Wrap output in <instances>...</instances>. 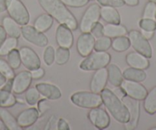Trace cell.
<instances>
[{
	"label": "cell",
	"instance_id": "obj_1",
	"mask_svg": "<svg viewBox=\"0 0 156 130\" xmlns=\"http://www.w3.org/2000/svg\"><path fill=\"white\" fill-rule=\"evenodd\" d=\"M41 8L59 24L66 25L72 31L77 28L76 18L61 0H37Z\"/></svg>",
	"mask_w": 156,
	"mask_h": 130
},
{
	"label": "cell",
	"instance_id": "obj_2",
	"mask_svg": "<svg viewBox=\"0 0 156 130\" xmlns=\"http://www.w3.org/2000/svg\"><path fill=\"white\" fill-rule=\"evenodd\" d=\"M100 95L103 104L113 119L119 123H126L129 119V113L122 99L108 88H104Z\"/></svg>",
	"mask_w": 156,
	"mask_h": 130
},
{
	"label": "cell",
	"instance_id": "obj_3",
	"mask_svg": "<svg viewBox=\"0 0 156 130\" xmlns=\"http://www.w3.org/2000/svg\"><path fill=\"white\" fill-rule=\"evenodd\" d=\"M111 61V55L106 51H96L85 57L80 63V68L85 71H93L106 68Z\"/></svg>",
	"mask_w": 156,
	"mask_h": 130
},
{
	"label": "cell",
	"instance_id": "obj_4",
	"mask_svg": "<svg viewBox=\"0 0 156 130\" xmlns=\"http://www.w3.org/2000/svg\"><path fill=\"white\" fill-rule=\"evenodd\" d=\"M70 101L80 108L93 109L103 104L101 95L90 91H78L70 96Z\"/></svg>",
	"mask_w": 156,
	"mask_h": 130
},
{
	"label": "cell",
	"instance_id": "obj_5",
	"mask_svg": "<svg viewBox=\"0 0 156 130\" xmlns=\"http://www.w3.org/2000/svg\"><path fill=\"white\" fill-rule=\"evenodd\" d=\"M9 16L19 25H28L30 21V14L21 0H9L7 9Z\"/></svg>",
	"mask_w": 156,
	"mask_h": 130
},
{
	"label": "cell",
	"instance_id": "obj_6",
	"mask_svg": "<svg viewBox=\"0 0 156 130\" xmlns=\"http://www.w3.org/2000/svg\"><path fill=\"white\" fill-rule=\"evenodd\" d=\"M130 44L136 52L142 54L148 58L152 57V48L148 39L142 35L141 31L132 30L128 33Z\"/></svg>",
	"mask_w": 156,
	"mask_h": 130
},
{
	"label": "cell",
	"instance_id": "obj_7",
	"mask_svg": "<svg viewBox=\"0 0 156 130\" xmlns=\"http://www.w3.org/2000/svg\"><path fill=\"white\" fill-rule=\"evenodd\" d=\"M100 8L99 4H91L83 13L80 19L79 28L81 32H90L92 27L100 19Z\"/></svg>",
	"mask_w": 156,
	"mask_h": 130
},
{
	"label": "cell",
	"instance_id": "obj_8",
	"mask_svg": "<svg viewBox=\"0 0 156 130\" xmlns=\"http://www.w3.org/2000/svg\"><path fill=\"white\" fill-rule=\"evenodd\" d=\"M122 102L125 104L129 113V119L125 124L126 129L133 130L137 127L140 116V104L139 100L131 98L129 96L124 95L121 98Z\"/></svg>",
	"mask_w": 156,
	"mask_h": 130
},
{
	"label": "cell",
	"instance_id": "obj_9",
	"mask_svg": "<svg viewBox=\"0 0 156 130\" xmlns=\"http://www.w3.org/2000/svg\"><path fill=\"white\" fill-rule=\"evenodd\" d=\"M21 33L22 37L37 47H46L48 43L47 36L43 32L36 29L34 26L29 25H22Z\"/></svg>",
	"mask_w": 156,
	"mask_h": 130
},
{
	"label": "cell",
	"instance_id": "obj_10",
	"mask_svg": "<svg viewBox=\"0 0 156 130\" xmlns=\"http://www.w3.org/2000/svg\"><path fill=\"white\" fill-rule=\"evenodd\" d=\"M119 87L122 90L126 95L137 100H144L148 91L146 88L141 84L140 82L124 79Z\"/></svg>",
	"mask_w": 156,
	"mask_h": 130
},
{
	"label": "cell",
	"instance_id": "obj_11",
	"mask_svg": "<svg viewBox=\"0 0 156 130\" xmlns=\"http://www.w3.org/2000/svg\"><path fill=\"white\" fill-rule=\"evenodd\" d=\"M19 51L22 64L28 71H32L41 67V60L33 49L27 46H24Z\"/></svg>",
	"mask_w": 156,
	"mask_h": 130
},
{
	"label": "cell",
	"instance_id": "obj_12",
	"mask_svg": "<svg viewBox=\"0 0 156 130\" xmlns=\"http://www.w3.org/2000/svg\"><path fill=\"white\" fill-rule=\"evenodd\" d=\"M88 119L98 129L106 128L110 124V117L107 112L100 107L90 109L88 113Z\"/></svg>",
	"mask_w": 156,
	"mask_h": 130
},
{
	"label": "cell",
	"instance_id": "obj_13",
	"mask_svg": "<svg viewBox=\"0 0 156 130\" xmlns=\"http://www.w3.org/2000/svg\"><path fill=\"white\" fill-rule=\"evenodd\" d=\"M31 81H32V77L30 71H21L12 79V91L13 93L17 95L23 93L30 87Z\"/></svg>",
	"mask_w": 156,
	"mask_h": 130
},
{
	"label": "cell",
	"instance_id": "obj_14",
	"mask_svg": "<svg viewBox=\"0 0 156 130\" xmlns=\"http://www.w3.org/2000/svg\"><path fill=\"white\" fill-rule=\"evenodd\" d=\"M96 38L90 34V32H82L78 37L76 41V49L78 53L82 57L88 56L94 50Z\"/></svg>",
	"mask_w": 156,
	"mask_h": 130
},
{
	"label": "cell",
	"instance_id": "obj_15",
	"mask_svg": "<svg viewBox=\"0 0 156 130\" xmlns=\"http://www.w3.org/2000/svg\"><path fill=\"white\" fill-rule=\"evenodd\" d=\"M55 39L59 47L70 49L73 44L72 30L66 25L59 24L55 32Z\"/></svg>",
	"mask_w": 156,
	"mask_h": 130
},
{
	"label": "cell",
	"instance_id": "obj_16",
	"mask_svg": "<svg viewBox=\"0 0 156 130\" xmlns=\"http://www.w3.org/2000/svg\"><path fill=\"white\" fill-rule=\"evenodd\" d=\"M108 82V71L106 68H101L95 71L90 83V91L97 93H100L106 87Z\"/></svg>",
	"mask_w": 156,
	"mask_h": 130
},
{
	"label": "cell",
	"instance_id": "obj_17",
	"mask_svg": "<svg viewBox=\"0 0 156 130\" xmlns=\"http://www.w3.org/2000/svg\"><path fill=\"white\" fill-rule=\"evenodd\" d=\"M40 116L39 112L35 107H31L21 112L17 116V122L21 128H28L37 122Z\"/></svg>",
	"mask_w": 156,
	"mask_h": 130
},
{
	"label": "cell",
	"instance_id": "obj_18",
	"mask_svg": "<svg viewBox=\"0 0 156 130\" xmlns=\"http://www.w3.org/2000/svg\"><path fill=\"white\" fill-rule=\"evenodd\" d=\"M35 87L41 96L51 100H56L62 97V93L58 86L49 83H38Z\"/></svg>",
	"mask_w": 156,
	"mask_h": 130
},
{
	"label": "cell",
	"instance_id": "obj_19",
	"mask_svg": "<svg viewBox=\"0 0 156 130\" xmlns=\"http://www.w3.org/2000/svg\"><path fill=\"white\" fill-rule=\"evenodd\" d=\"M127 64L131 68L141 70H146L149 68L148 58L139 52H130L126 57Z\"/></svg>",
	"mask_w": 156,
	"mask_h": 130
},
{
	"label": "cell",
	"instance_id": "obj_20",
	"mask_svg": "<svg viewBox=\"0 0 156 130\" xmlns=\"http://www.w3.org/2000/svg\"><path fill=\"white\" fill-rule=\"evenodd\" d=\"M2 27L5 29L7 35L9 37L19 38L22 35L21 29L22 25H19L16 21H15L10 16H5L2 19Z\"/></svg>",
	"mask_w": 156,
	"mask_h": 130
},
{
	"label": "cell",
	"instance_id": "obj_21",
	"mask_svg": "<svg viewBox=\"0 0 156 130\" xmlns=\"http://www.w3.org/2000/svg\"><path fill=\"white\" fill-rule=\"evenodd\" d=\"M128 34L126 28L124 25L119 24L108 23L103 27V35L110 38L117 37L125 36Z\"/></svg>",
	"mask_w": 156,
	"mask_h": 130
},
{
	"label": "cell",
	"instance_id": "obj_22",
	"mask_svg": "<svg viewBox=\"0 0 156 130\" xmlns=\"http://www.w3.org/2000/svg\"><path fill=\"white\" fill-rule=\"evenodd\" d=\"M108 81L111 85L115 87L120 86L122 80H124L123 74L120 68L115 64H110L107 66Z\"/></svg>",
	"mask_w": 156,
	"mask_h": 130
},
{
	"label": "cell",
	"instance_id": "obj_23",
	"mask_svg": "<svg viewBox=\"0 0 156 130\" xmlns=\"http://www.w3.org/2000/svg\"><path fill=\"white\" fill-rule=\"evenodd\" d=\"M100 18L107 23L119 24L121 17L116 9L111 6H103L100 8Z\"/></svg>",
	"mask_w": 156,
	"mask_h": 130
},
{
	"label": "cell",
	"instance_id": "obj_24",
	"mask_svg": "<svg viewBox=\"0 0 156 130\" xmlns=\"http://www.w3.org/2000/svg\"><path fill=\"white\" fill-rule=\"evenodd\" d=\"M0 118L3 121L9 130H18L21 128L18 124L17 119L8 110H6V108L0 107Z\"/></svg>",
	"mask_w": 156,
	"mask_h": 130
},
{
	"label": "cell",
	"instance_id": "obj_25",
	"mask_svg": "<svg viewBox=\"0 0 156 130\" xmlns=\"http://www.w3.org/2000/svg\"><path fill=\"white\" fill-rule=\"evenodd\" d=\"M54 19L48 13L41 14L34 20V27L41 32H45L51 28L53 25Z\"/></svg>",
	"mask_w": 156,
	"mask_h": 130
},
{
	"label": "cell",
	"instance_id": "obj_26",
	"mask_svg": "<svg viewBox=\"0 0 156 130\" xmlns=\"http://www.w3.org/2000/svg\"><path fill=\"white\" fill-rule=\"evenodd\" d=\"M124 79L133 81L142 82L146 79L147 74L144 70L137 69L134 68H128L122 71Z\"/></svg>",
	"mask_w": 156,
	"mask_h": 130
},
{
	"label": "cell",
	"instance_id": "obj_27",
	"mask_svg": "<svg viewBox=\"0 0 156 130\" xmlns=\"http://www.w3.org/2000/svg\"><path fill=\"white\" fill-rule=\"evenodd\" d=\"M144 109L150 115L156 113V86L147 93L144 99Z\"/></svg>",
	"mask_w": 156,
	"mask_h": 130
},
{
	"label": "cell",
	"instance_id": "obj_28",
	"mask_svg": "<svg viewBox=\"0 0 156 130\" xmlns=\"http://www.w3.org/2000/svg\"><path fill=\"white\" fill-rule=\"evenodd\" d=\"M16 97L12 91L2 88L0 89V107L9 108L16 105Z\"/></svg>",
	"mask_w": 156,
	"mask_h": 130
},
{
	"label": "cell",
	"instance_id": "obj_29",
	"mask_svg": "<svg viewBox=\"0 0 156 130\" xmlns=\"http://www.w3.org/2000/svg\"><path fill=\"white\" fill-rule=\"evenodd\" d=\"M131 44H130L129 39L128 37L125 36H120L117 37V38H113L112 40V44L111 47L115 51L117 52H123L128 50L130 47Z\"/></svg>",
	"mask_w": 156,
	"mask_h": 130
},
{
	"label": "cell",
	"instance_id": "obj_30",
	"mask_svg": "<svg viewBox=\"0 0 156 130\" xmlns=\"http://www.w3.org/2000/svg\"><path fill=\"white\" fill-rule=\"evenodd\" d=\"M18 46V38L13 37H9L4 41L2 45L0 46V56H7L10 51L16 48Z\"/></svg>",
	"mask_w": 156,
	"mask_h": 130
},
{
	"label": "cell",
	"instance_id": "obj_31",
	"mask_svg": "<svg viewBox=\"0 0 156 130\" xmlns=\"http://www.w3.org/2000/svg\"><path fill=\"white\" fill-rule=\"evenodd\" d=\"M70 50L65 47H58L55 51V62L58 65H64L70 59Z\"/></svg>",
	"mask_w": 156,
	"mask_h": 130
},
{
	"label": "cell",
	"instance_id": "obj_32",
	"mask_svg": "<svg viewBox=\"0 0 156 130\" xmlns=\"http://www.w3.org/2000/svg\"><path fill=\"white\" fill-rule=\"evenodd\" d=\"M40 93L36 87H29L25 94V102L29 106H34L40 100Z\"/></svg>",
	"mask_w": 156,
	"mask_h": 130
},
{
	"label": "cell",
	"instance_id": "obj_33",
	"mask_svg": "<svg viewBox=\"0 0 156 130\" xmlns=\"http://www.w3.org/2000/svg\"><path fill=\"white\" fill-rule=\"evenodd\" d=\"M112 40L109 37L105 35L97 38L94 44V51H106L111 47Z\"/></svg>",
	"mask_w": 156,
	"mask_h": 130
},
{
	"label": "cell",
	"instance_id": "obj_34",
	"mask_svg": "<svg viewBox=\"0 0 156 130\" xmlns=\"http://www.w3.org/2000/svg\"><path fill=\"white\" fill-rule=\"evenodd\" d=\"M7 61L9 64L10 66L14 70L18 69L22 64L21 57L19 51L17 49H14L7 54Z\"/></svg>",
	"mask_w": 156,
	"mask_h": 130
},
{
	"label": "cell",
	"instance_id": "obj_35",
	"mask_svg": "<svg viewBox=\"0 0 156 130\" xmlns=\"http://www.w3.org/2000/svg\"><path fill=\"white\" fill-rule=\"evenodd\" d=\"M0 73L5 77L7 80H12L16 76L14 69L12 68L8 61L0 58Z\"/></svg>",
	"mask_w": 156,
	"mask_h": 130
},
{
	"label": "cell",
	"instance_id": "obj_36",
	"mask_svg": "<svg viewBox=\"0 0 156 130\" xmlns=\"http://www.w3.org/2000/svg\"><path fill=\"white\" fill-rule=\"evenodd\" d=\"M142 18L156 20V3L150 2V1L147 2L144 8Z\"/></svg>",
	"mask_w": 156,
	"mask_h": 130
},
{
	"label": "cell",
	"instance_id": "obj_37",
	"mask_svg": "<svg viewBox=\"0 0 156 130\" xmlns=\"http://www.w3.org/2000/svg\"><path fill=\"white\" fill-rule=\"evenodd\" d=\"M55 50L52 46L49 45L45 47L44 51V54H43V60L45 63L46 65L51 66L55 62Z\"/></svg>",
	"mask_w": 156,
	"mask_h": 130
},
{
	"label": "cell",
	"instance_id": "obj_38",
	"mask_svg": "<svg viewBox=\"0 0 156 130\" xmlns=\"http://www.w3.org/2000/svg\"><path fill=\"white\" fill-rule=\"evenodd\" d=\"M139 25L142 30L154 31L156 30V20L142 18L139 22Z\"/></svg>",
	"mask_w": 156,
	"mask_h": 130
},
{
	"label": "cell",
	"instance_id": "obj_39",
	"mask_svg": "<svg viewBox=\"0 0 156 130\" xmlns=\"http://www.w3.org/2000/svg\"><path fill=\"white\" fill-rule=\"evenodd\" d=\"M97 2L103 6H111L120 8L125 5L123 0H97Z\"/></svg>",
	"mask_w": 156,
	"mask_h": 130
},
{
	"label": "cell",
	"instance_id": "obj_40",
	"mask_svg": "<svg viewBox=\"0 0 156 130\" xmlns=\"http://www.w3.org/2000/svg\"><path fill=\"white\" fill-rule=\"evenodd\" d=\"M67 6L72 8H81L88 4L90 0H61Z\"/></svg>",
	"mask_w": 156,
	"mask_h": 130
},
{
	"label": "cell",
	"instance_id": "obj_41",
	"mask_svg": "<svg viewBox=\"0 0 156 130\" xmlns=\"http://www.w3.org/2000/svg\"><path fill=\"white\" fill-rule=\"evenodd\" d=\"M103 27H104V25H103L99 22L94 24V26L92 27L90 30V34L96 39L103 36Z\"/></svg>",
	"mask_w": 156,
	"mask_h": 130
},
{
	"label": "cell",
	"instance_id": "obj_42",
	"mask_svg": "<svg viewBox=\"0 0 156 130\" xmlns=\"http://www.w3.org/2000/svg\"><path fill=\"white\" fill-rule=\"evenodd\" d=\"M50 108V104L48 101L47 98L40 99L37 103V109L39 112L40 116L44 114Z\"/></svg>",
	"mask_w": 156,
	"mask_h": 130
},
{
	"label": "cell",
	"instance_id": "obj_43",
	"mask_svg": "<svg viewBox=\"0 0 156 130\" xmlns=\"http://www.w3.org/2000/svg\"><path fill=\"white\" fill-rule=\"evenodd\" d=\"M30 72H31L32 79H34V80H38V79L42 78L44 76V74H45L44 70L42 68H41V67L32 70V71H30Z\"/></svg>",
	"mask_w": 156,
	"mask_h": 130
},
{
	"label": "cell",
	"instance_id": "obj_44",
	"mask_svg": "<svg viewBox=\"0 0 156 130\" xmlns=\"http://www.w3.org/2000/svg\"><path fill=\"white\" fill-rule=\"evenodd\" d=\"M57 128L58 130H70V127L66 119L60 118L58 121V123H57Z\"/></svg>",
	"mask_w": 156,
	"mask_h": 130
},
{
	"label": "cell",
	"instance_id": "obj_45",
	"mask_svg": "<svg viewBox=\"0 0 156 130\" xmlns=\"http://www.w3.org/2000/svg\"><path fill=\"white\" fill-rule=\"evenodd\" d=\"M7 38V34L5 32V29L2 27V25H0V46L2 45V43L4 42Z\"/></svg>",
	"mask_w": 156,
	"mask_h": 130
},
{
	"label": "cell",
	"instance_id": "obj_46",
	"mask_svg": "<svg viewBox=\"0 0 156 130\" xmlns=\"http://www.w3.org/2000/svg\"><path fill=\"white\" fill-rule=\"evenodd\" d=\"M141 33L142 35L145 37L146 39L150 40L153 38L154 35V31H145V30H142L141 29Z\"/></svg>",
	"mask_w": 156,
	"mask_h": 130
},
{
	"label": "cell",
	"instance_id": "obj_47",
	"mask_svg": "<svg viewBox=\"0 0 156 130\" xmlns=\"http://www.w3.org/2000/svg\"><path fill=\"white\" fill-rule=\"evenodd\" d=\"M9 0H0V13L6 11Z\"/></svg>",
	"mask_w": 156,
	"mask_h": 130
},
{
	"label": "cell",
	"instance_id": "obj_48",
	"mask_svg": "<svg viewBox=\"0 0 156 130\" xmlns=\"http://www.w3.org/2000/svg\"><path fill=\"white\" fill-rule=\"evenodd\" d=\"M123 2L129 6H136L139 5V0H123Z\"/></svg>",
	"mask_w": 156,
	"mask_h": 130
},
{
	"label": "cell",
	"instance_id": "obj_49",
	"mask_svg": "<svg viewBox=\"0 0 156 130\" xmlns=\"http://www.w3.org/2000/svg\"><path fill=\"white\" fill-rule=\"evenodd\" d=\"M7 81V79L5 78V77L4 75H2L1 73H0V87H2L4 86L5 83Z\"/></svg>",
	"mask_w": 156,
	"mask_h": 130
},
{
	"label": "cell",
	"instance_id": "obj_50",
	"mask_svg": "<svg viewBox=\"0 0 156 130\" xmlns=\"http://www.w3.org/2000/svg\"><path fill=\"white\" fill-rule=\"evenodd\" d=\"M0 130H8V128L5 126V123H4L3 121L1 119V118H0Z\"/></svg>",
	"mask_w": 156,
	"mask_h": 130
},
{
	"label": "cell",
	"instance_id": "obj_51",
	"mask_svg": "<svg viewBox=\"0 0 156 130\" xmlns=\"http://www.w3.org/2000/svg\"><path fill=\"white\" fill-rule=\"evenodd\" d=\"M150 2H154V3H156V0H149Z\"/></svg>",
	"mask_w": 156,
	"mask_h": 130
},
{
	"label": "cell",
	"instance_id": "obj_52",
	"mask_svg": "<svg viewBox=\"0 0 156 130\" xmlns=\"http://www.w3.org/2000/svg\"><path fill=\"white\" fill-rule=\"evenodd\" d=\"M151 130H156V127H154V128H151Z\"/></svg>",
	"mask_w": 156,
	"mask_h": 130
}]
</instances>
